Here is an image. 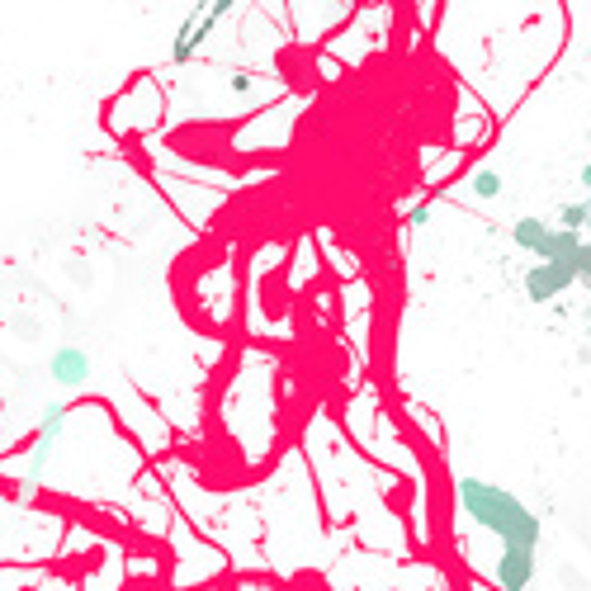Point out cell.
I'll list each match as a JSON object with an SVG mask.
<instances>
[{"label":"cell","instance_id":"6da1fadb","mask_svg":"<svg viewBox=\"0 0 591 591\" xmlns=\"http://www.w3.org/2000/svg\"><path fill=\"white\" fill-rule=\"evenodd\" d=\"M454 501L473 525L501 540V549H540V540H544L540 516L530 511L511 487H497L487 478H459L454 483Z\"/></svg>","mask_w":591,"mask_h":591},{"label":"cell","instance_id":"7a4b0ae2","mask_svg":"<svg viewBox=\"0 0 591 591\" xmlns=\"http://www.w3.org/2000/svg\"><path fill=\"white\" fill-rule=\"evenodd\" d=\"M237 10V0H199V5L185 14V24H180V34L176 43H170V62H194V52L204 48V43L213 38V28H218L227 14Z\"/></svg>","mask_w":591,"mask_h":591},{"label":"cell","instance_id":"3957f363","mask_svg":"<svg viewBox=\"0 0 591 591\" xmlns=\"http://www.w3.org/2000/svg\"><path fill=\"white\" fill-rule=\"evenodd\" d=\"M71 407L67 402H48L38 416V430H34V445H28V469H24V493H38L43 478H48V464L57 454V440H62V426H67Z\"/></svg>","mask_w":591,"mask_h":591},{"label":"cell","instance_id":"277c9868","mask_svg":"<svg viewBox=\"0 0 591 591\" xmlns=\"http://www.w3.org/2000/svg\"><path fill=\"white\" fill-rule=\"evenodd\" d=\"M540 572V549H501L493 564V587L497 591H530Z\"/></svg>","mask_w":591,"mask_h":591},{"label":"cell","instance_id":"5b68a950","mask_svg":"<svg viewBox=\"0 0 591 591\" xmlns=\"http://www.w3.org/2000/svg\"><path fill=\"white\" fill-rule=\"evenodd\" d=\"M572 284H578V275H572V265H564V261H540L525 270V298H535V303L564 298Z\"/></svg>","mask_w":591,"mask_h":591},{"label":"cell","instance_id":"8992f818","mask_svg":"<svg viewBox=\"0 0 591 591\" xmlns=\"http://www.w3.org/2000/svg\"><path fill=\"white\" fill-rule=\"evenodd\" d=\"M48 379L62 383V388H81L91 379V355L81 351V345H57L48 355Z\"/></svg>","mask_w":591,"mask_h":591},{"label":"cell","instance_id":"52a82bcc","mask_svg":"<svg viewBox=\"0 0 591 591\" xmlns=\"http://www.w3.org/2000/svg\"><path fill=\"white\" fill-rule=\"evenodd\" d=\"M549 233H554V223H544V218H516V223H511V241H516L521 251H530V256L544 251Z\"/></svg>","mask_w":591,"mask_h":591},{"label":"cell","instance_id":"ba28073f","mask_svg":"<svg viewBox=\"0 0 591 591\" xmlns=\"http://www.w3.org/2000/svg\"><path fill=\"white\" fill-rule=\"evenodd\" d=\"M558 227H568V233H587V199H582V204H564Z\"/></svg>","mask_w":591,"mask_h":591},{"label":"cell","instance_id":"9c48e42d","mask_svg":"<svg viewBox=\"0 0 591 591\" xmlns=\"http://www.w3.org/2000/svg\"><path fill=\"white\" fill-rule=\"evenodd\" d=\"M473 194H478V199H497L501 194V176H497V170H478V176H473Z\"/></svg>","mask_w":591,"mask_h":591},{"label":"cell","instance_id":"30bf717a","mask_svg":"<svg viewBox=\"0 0 591 591\" xmlns=\"http://www.w3.org/2000/svg\"><path fill=\"white\" fill-rule=\"evenodd\" d=\"M568 265H572V275H578L582 284L591 280V237H582V247L572 251V261H568Z\"/></svg>","mask_w":591,"mask_h":591},{"label":"cell","instance_id":"8fae6325","mask_svg":"<svg viewBox=\"0 0 591 591\" xmlns=\"http://www.w3.org/2000/svg\"><path fill=\"white\" fill-rule=\"evenodd\" d=\"M251 85H256L251 71H227V91H233V95H247Z\"/></svg>","mask_w":591,"mask_h":591},{"label":"cell","instance_id":"7c38bea8","mask_svg":"<svg viewBox=\"0 0 591 591\" xmlns=\"http://www.w3.org/2000/svg\"><path fill=\"white\" fill-rule=\"evenodd\" d=\"M582 185H587V190H591V162L582 166Z\"/></svg>","mask_w":591,"mask_h":591},{"label":"cell","instance_id":"4fadbf2b","mask_svg":"<svg viewBox=\"0 0 591 591\" xmlns=\"http://www.w3.org/2000/svg\"><path fill=\"white\" fill-rule=\"evenodd\" d=\"M587 233H591V199H587Z\"/></svg>","mask_w":591,"mask_h":591},{"label":"cell","instance_id":"5bb4252c","mask_svg":"<svg viewBox=\"0 0 591 591\" xmlns=\"http://www.w3.org/2000/svg\"><path fill=\"white\" fill-rule=\"evenodd\" d=\"M587 289H591V280H587Z\"/></svg>","mask_w":591,"mask_h":591}]
</instances>
